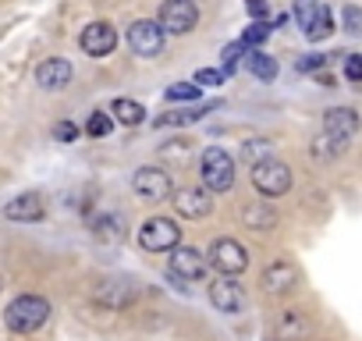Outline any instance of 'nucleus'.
Wrapping results in <instances>:
<instances>
[{"mask_svg":"<svg viewBox=\"0 0 362 341\" xmlns=\"http://www.w3.org/2000/svg\"><path fill=\"white\" fill-rule=\"evenodd\" d=\"M47 320H50V302L43 295H18V299L8 302V313H4V323L15 334H33Z\"/></svg>","mask_w":362,"mask_h":341,"instance_id":"f257e3e1","label":"nucleus"},{"mask_svg":"<svg viewBox=\"0 0 362 341\" xmlns=\"http://www.w3.org/2000/svg\"><path fill=\"white\" fill-rule=\"evenodd\" d=\"M199 178L214 196L228 192L235 185V156L221 146H206L203 156H199Z\"/></svg>","mask_w":362,"mask_h":341,"instance_id":"f03ea898","label":"nucleus"},{"mask_svg":"<svg viewBox=\"0 0 362 341\" xmlns=\"http://www.w3.org/2000/svg\"><path fill=\"white\" fill-rule=\"evenodd\" d=\"M252 185H256L259 196L277 200V196H284L291 189V167L284 160H277V156H263V160L252 163Z\"/></svg>","mask_w":362,"mask_h":341,"instance_id":"7ed1b4c3","label":"nucleus"},{"mask_svg":"<svg viewBox=\"0 0 362 341\" xmlns=\"http://www.w3.org/2000/svg\"><path fill=\"white\" fill-rule=\"evenodd\" d=\"M139 245L146 253H170L174 245H181V228L174 217H149L139 228Z\"/></svg>","mask_w":362,"mask_h":341,"instance_id":"20e7f679","label":"nucleus"},{"mask_svg":"<svg viewBox=\"0 0 362 341\" xmlns=\"http://www.w3.org/2000/svg\"><path fill=\"white\" fill-rule=\"evenodd\" d=\"M156 22L163 25L167 36H189L199 25V8L196 0H163Z\"/></svg>","mask_w":362,"mask_h":341,"instance_id":"39448f33","label":"nucleus"},{"mask_svg":"<svg viewBox=\"0 0 362 341\" xmlns=\"http://www.w3.org/2000/svg\"><path fill=\"white\" fill-rule=\"evenodd\" d=\"M128 47H132L135 57H146V61H149V57H160L163 47H167V33H163L160 22L139 18V22L128 25Z\"/></svg>","mask_w":362,"mask_h":341,"instance_id":"423d86ee","label":"nucleus"},{"mask_svg":"<svg viewBox=\"0 0 362 341\" xmlns=\"http://www.w3.org/2000/svg\"><path fill=\"white\" fill-rule=\"evenodd\" d=\"M206 263H210L217 274L238 277V274L249 267V253H245V245L235 242V238H217V242L206 249Z\"/></svg>","mask_w":362,"mask_h":341,"instance_id":"0eeeda50","label":"nucleus"},{"mask_svg":"<svg viewBox=\"0 0 362 341\" xmlns=\"http://www.w3.org/2000/svg\"><path fill=\"white\" fill-rule=\"evenodd\" d=\"M132 189L142 203H163L167 196H174V182L163 167H139Z\"/></svg>","mask_w":362,"mask_h":341,"instance_id":"6e6552de","label":"nucleus"},{"mask_svg":"<svg viewBox=\"0 0 362 341\" xmlns=\"http://www.w3.org/2000/svg\"><path fill=\"white\" fill-rule=\"evenodd\" d=\"M167 274L174 281H199L206 274V253L192 249V245H174L170 249V260H167Z\"/></svg>","mask_w":362,"mask_h":341,"instance_id":"1a4fd4ad","label":"nucleus"},{"mask_svg":"<svg viewBox=\"0 0 362 341\" xmlns=\"http://www.w3.org/2000/svg\"><path fill=\"white\" fill-rule=\"evenodd\" d=\"M214 192L203 185V189H196V185H189V189H177L174 192V214L177 217H185V221H199V217H206L210 210H214V200H210Z\"/></svg>","mask_w":362,"mask_h":341,"instance_id":"9d476101","label":"nucleus"},{"mask_svg":"<svg viewBox=\"0 0 362 341\" xmlns=\"http://www.w3.org/2000/svg\"><path fill=\"white\" fill-rule=\"evenodd\" d=\"M78 47H82L89 57H107V54H114V47H117V29H114L110 22H89V25L82 29V36H78Z\"/></svg>","mask_w":362,"mask_h":341,"instance_id":"9b49d317","label":"nucleus"},{"mask_svg":"<svg viewBox=\"0 0 362 341\" xmlns=\"http://www.w3.org/2000/svg\"><path fill=\"white\" fill-rule=\"evenodd\" d=\"M210 302L221 313H242L245 309V288L231 274H217V281L210 284Z\"/></svg>","mask_w":362,"mask_h":341,"instance_id":"f8f14e48","label":"nucleus"},{"mask_svg":"<svg viewBox=\"0 0 362 341\" xmlns=\"http://www.w3.org/2000/svg\"><path fill=\"white\" fill-rule=\"evenodd\" d=\"M259 284H263L267 295H288L298 284V267L291 260H274V263H267Z\"/></svg>","mask_w":362,"mask_h":341,"instance_id":"ddd939ff","label":"nucleus"},{"mask_svg":"<svg viewBox=\"0 0 362 341\" xmlns=\"http://www.w3.org/2000/svg\"><path fill=\"white\" fill-rule=\"evenodd\" d=\"M358 128H362V117H358L351 107H330V110L323 114V132L334 135V139H341V142L355 139Z\"/></svg>","mask_w":362,"mask_h":341,"instance_id":"4468645a","label":"nucleus"},{"mask_svg":"<svg viewBox=\"0 0 362 341\" xmlns=\"http://www.w3.org/2000/svg\"><path fill=\"white\" fill-rule=\"evenodd\" d=\"M43 214H47V203L40 192H22V196L8 200V207H4L8 221H43Z\"/></svg>","mask_w":362,"mask_h":341,"instance_id":"2eb2a0df","label":"nucleus"},{"mask_svg":"<svg viewBox=\"0 0 362 341\" xmlns=\"http://www.w3.org/2000/svg\"><path fill=\"white\" fill-rule=\"evenodd\" d=\"M36 82H40L43 89L57 93V89H64V86L71 82V64H68L64 57H47V61L36 68Z\"/></svg>","mask_w":362,"mask_h":341,"instance_id":"dca6fc26","label":"nucleus"},{"mask_svg":"<svg viewBox=\"0 0 362 341\" xmlns=\"http://www.w3.org/2000/svg\"><path fill=\"white\" fill-rule=\"evenodd\" d=\"M274 330H277V337H281V341H302V337L313 330V323H309L305 309H284V313L277 316Z\"/></svg>","mask_w":362,"mask_h":341,"instance_id":"f3484780","label":"nucleus"},{"mask_svg":"<svg viewBox=\"0 0 362 341\" xmlns=\"http://www.w3.org/2000/svg\"><path fill=\"white\" fill-rule=\"evenodd\" d=\"M93 295H96V302H103L110 309H121V306H128L135 299V288L128 281H100Z\"/></svg>","mask_w":362,"mask_h":341,"instance_id":"a211bd4d","label":"nucleus"},{"mask_svg":"<svg viewBox=\"0 0 362 341\" xmlns=\"http://www.w3.org/2000/svg\"><path fill=\"white\" fill-rule=\"evenodd\" d=\"M89 231H93V238H96V242L114 245V242H121V238H124V221H121L117 214H96V217L89 221Z\"/></svg>","mask_w":362,"mask_h":341,"instance_id":"6ab92c4d","label":"nucleus"},{"mask_svg":"<svg viewBox=\"0 0 362 341\" xmlns=\"http://www.w3.org/2000/svg\"><path fill=\"white\" fill-rule=\"evenodd\" d=\"M214 110V103H203V107H189V110H167V114H160L156 117V128H181V125H192V121H199L203 114H210Z\"/></svg>","mask_w":362,"mask_h":341,"instance_id":"aec40b11","label":"nucleus"},{"mask_svg":"<svg viewBox=\"0 0 362 341\" xmlns=\"http://www.w3.org/2000/svg\"><path fill=\"white\" fill-rule=\"evenodd\" d=\"M245 68H249L256 79H263V82L277 79V57H270V54H263V50H249V54H245Z\"/></svg>","mask_w":362,"mask_h":341,"instance_id":"412c9836","label":"nucleus"},{"mask_svg":"<svg viewBox=\"0 0 362 341\" xmlns=\"http://www.w3.org/2000/svg\"><path fill=\"white\" fill-rule=\"evenodd\" d=\"M110 114H114V121H121V125H142L146 107L135 103V100H128V96H121V100L110 103Z\"/></svg>","mask_w":362,"mask_h":341,"instance_id":"4be33fe9","label":"nucleus"},{"mask_svg":"<svg viewBox=\"0 0 362 341\" xmlns=\"http://www.w3.org/2000/svg\"><path fill=\"white\" fill-rule=\"evenodd\" d=\"M242 217H245V224L256 228V231H267V228L277 224V210H270L267 203H249V207L242 210Z\"/></svg>","mask_w":362,"mask_h":341,"instance_id":"5701e85b","label":"nucleus"},{"mask_svg":"<svg viewBox=\"0 0 362 341\" xmlns=\"http://www.w3.org/2000/svg\"><path fill=\"white\" fill-rule=\"evenodd\" d=\"M334 33V15H330V8H323L320 4V11H316V18H313V25L305 29V40H313V43H320V40H327Z\"/></svg>","mask_w":362,"mask_h":341,"instance_id":"b1692460","label":"nucleus"},{"mask_svg":"<svg viewBox=\"0 0 362 341\" xmlns=\"http://www.w3.org/2000/svg\"><path fill=\"white\" fill-rule=\"evenodd\" d=\"M270 33H274V22H263V18H256L249 29H245V36H242V43L252 50V47H259V43H267L270 40Z\"/></svg>","mask_w":362,"mask_h":341,"instance_id":"393cba45","label":"nucleus"},{"mask_svg":"<svg viewBox=\"0 0 362 341\" xmlns=\"http://www.w3.org/2000/svg\"><path fill=\"white\" fill-rule=\"evenodd\" d=\"M344 146L348 142H341V139H334V135H320L316 142H313V156H320V160H330V156H337V153H344Z\"/></svg>","mask_w":362,"mask_h":341,"instance_id":"a878e982","label":"nucleus"},{"mask_svg":"<svg viewBox=\"0 0 362 341\" xmlns=\"http://www.w3.org/2000/svg\"><path fill=\"white\" fill-rule=\"evenodd\" d=\"M199 93H203V86H196V82H174V86H167V100L170 103H181V100H199Z\"/></svg>","mask_w":362,"mask_h":341,"instance_id":"bb28decb","label":"nucleus"},{"mask_svg":"<svg viewBox=\"0 0 362 341\" xmlns=\"http://www.w3.org/2000/svg\"><path fill=\"white\" fill-rule=\"evenodd\" d=\"M110 128H114V117H110L107 110H96V114H89V121H86V135H93V139L110 135Z\"/></svg>","mask_w":362,"mask_h":341,"instance_id":"cd10ccee","label":"nucleus"},{"mask_svg":"<svg viewBox=\"0 0 362 341\" xmlns=\"http://www.w3.org/2000/svg\"><path fill=\"white\" fill-rule=\"evenodd\" d=\"M316 11H320V0H295V18H298V25H302V33L313 25V18H316Z\"/></svg>","mask_w":362,"mask_h":341,"instance_id":"c85d7f7f","label":"nucleus"},{"mask_svg":"<svg viewBox=\"0 0 362 341\" xmlns=\"http://www.w3.org/2000/svg\"><path fill=\"white\" fill-rule=\"evenodd\" d=\"M245 54H249V47H245V43H231V47H224V54H221V57H224V75H228V71H235V68L242 64V57H245Z\"/></svg>","mask_w":362,"mask_h":341,"instance_id":"c756f323","label":"nucleus"},{"mask_svg":"<svg viewBox=\"0 0 362 341\" xmlns=\"http://www.w3.org/2000/svg\"><path fill=\"white\" fill-rule=\"evenodd\" d=\"M344 79L362 89V54H348L344 57Z\"/></svg>","mask_w":362,"mask_h":341,"instance_id":"7c9ffc66","label":"nucleus"},{"mask_svg":"<svg viewBox=\"0 0 362 341\" xmlns=\"http://www.w3.org/2000/svg\"><path fill=\"white\" fill-rule=\"evenodd\" d=\"M224 79H228V75H224L221 68H199L192 82H196V86H224Z\"/></svg>","mask_w":362,"mask_h":341,"instance_id":"2f4dec72","label":"nucleus"},{"mask_svg":"<svg viewBox=\"0 0 362 341\" xmlns=\"http://www.w3.org/2000/svg\"><path fill=\"white\" fill-rule=\"evenodd\" d=\"M242 149H245V156H252V163L263 160V156H270V142H267V139H249Z\"/></svg>","mask_w":362,"mask_h":341,"instance_id":"473e14b6","label":"nucleus"},{"mask_svg":"<svg viewBox=\"0 0 362 341\" xmlns=\"http://www.w3.org/2000/svg\"><path fill=\"white\" fill-rule=\"evenodd\" d=\"M344 29H348V33H355V36L362 33V8H355V4H348V8H344Z\"/></svg>","mask_w":362,"mask_h":341,"instance_id":"72a5a7b5","label":"nucleus"},{"mask_svg":"<svg viewBox=\"0 0 362 341\" xmlns=\"http://www.w3.org/2000/svg\"><path fill=\"white\" fill-rule=\"evenodd\" d=\"M54 135H57L61 142H78V125H71V121H57V125H54Z\"/></svg>","mask_w":362,"mask_h":341,"instance_id":"f704fd0d","label":"nucleus"},{"mask_svg":"<svg viewBox=\"0 0 362 341\" xmlns=\"http://www.w3.org/2000/svg\"><path fill=\"white\" fill-rule=\"evenodd\" d=\"M323 64H327L323 54H305V57H298V71H320Z\"/></svg>","mask_w":362,"mask_h":341,"instance_id":"c9c22d12","label":"nucleus"},{"mask_svg":"<svg viewBox=\"0 0 362 341\" xmlns=\"http://www.w3.org/2000/svg\"><path fill=\"white\" fill-rule=\"evenodd\" d=\"M245 11L252 18H267V0H245Z\"/></svg>","mask_w":362,"mask_h":341,"instance_id":"e433bc0d","label":"nucleus"}]
</instances>
